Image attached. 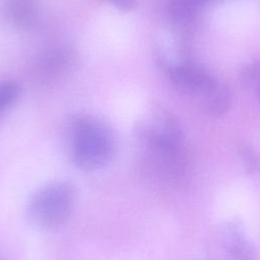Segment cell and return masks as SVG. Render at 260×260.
Returning a JSON list of instances; mask_svg holds the SVG:
<instances>
[{
	"label": "cell",
	"instance_id": "10",
	"mask_svg": "<svg viewBox=\"0 0 260 260\" xmlns=\"http://www.w3.org/2000/svg\"><path fill=\"white\" fill-rule=\"evenodd\" d=\"M21 93V86L14 80L0 81V117L13 104Z\"/></svg>",
	"mask_w": 260,
	"mask_h": 260
},
{
	"label": "cell",
	"instance_id": "4",
	"mask_svg": "<svg viewBox=\"0 0 260 260\" xmlns=\"http://www.w3.org/2000/svg\"><path fill=\"white\" fill-rule=\"evenodd\" d=\"M172 82L183 92L204 98L205 101L218 88L219 83L202 67L182 63L168 69Z\"/></svg>",
	"mask_w": 260,
	"mask_h": 260
},
{
	"label": "cell",
	"instance_id": "5",
	"mask_svg": "<svg viewBox=\"0 0 260 260\" xmlns=\"http://www.w3.org/2000/svg\"><path fill=\"white\" fill-rule=\"evenodd\" d=\"M39 14L38 0H4L3 19L11 27L26 30L34 26Z\"/></svg>",
	"mask_w": 260,
	"mask_h": 260
},
{
	"label": "cell",
	"instance_id": "8",
	"mask_svg": "<svg viewBox=\"0 0 260 260\" xmlns=\"http://www.w3.org/2000/svg\"><path fill=\"white\" fill-rule=\"evenodd\" d=\"M64 53L65 52L62 50H54L41 56L35 67L37 77L44 81L62 72L63 67L68 60V57Z\"/></svg>",
	"mask_w": 260,
	"mask_h": 260
},
{
	"label": "cell",
	"instance_id": "3",
	"mask_svg": "<svg viewBox=\"0 0 260 260\" xmlns=\"http://www.w3.org/2000/svg\"><path fill=\"white\" fill-rule=\"evenodd\" d=\"M76 200L74 186L66 181L49 183L28 199L25 214L34 226L52 231L63 226L69 219Z\"/></svg>",
	"mask_w": 260,
	"mask_h": 260
},
{
	"label": "cell",
	"instance_id": "9",
	"mask_svg": "<svg viewBox=\"0 0 260 260\" xmlns=\"http://www.w3.org/2000/svg\"><path fill=\"white\" fill-rule=\"evenodd\" d=\"M232 94L225 85L219 84L218 88L205 101V111L213 118L222 117L230 109Z\"/></svg>",
	"mask_w": 260,
	"mask_h": 260
},
{
	"label": "cell",
	"instance_id": "6",
	"mask_svg": "<svg viewBox=\"0 0 260 260\" xmlns=\"http://www.w3.org/2000/svg\"><path fill=\"white\" fill-rule=\"evenodd\" d=\"M221 236L224 252L232 260H256L254 245L241 225L235 222L226 223Z\"/></svg>",
	"mask_w": 260,
	"mask_h": 260
},
{
	"label": "cell",
	"instance_id": "14",
	"mask_svg": "<svg viewBox=\"0 0 260 260\" xmlns=\"http://www.w3.org/2000/svg\"><path fill=\"white\" fill-rule=\"evenodd\" d=\"M193 1H194L198 6H200V7L219 2V0H193Z\"/></svg>",
	"mask_w": 260,
	"mask_h": 260
},
{
	"label": "cell",
	"instance_id": "12",
	"mask_svg": "<svg viewBox=\"0 0 260 260\" xmlns=\"http://www.w3.org/2000/svg\"><path fill=\"white\" fill-rule=\"evenodd\" d=\"M240 152H241V156L244 160L246 168L250 172L253 171L256 167L257 159H256V155H255L253 149L251 148V146L248 144H242V146L240 148Z\"/></svg>",
	"mask_w": 260,
	"mask_h": 260
},
{
	"label": "cell",
	"instance_id": "2",
	"mask_svg": "<svg viewBox=\"0 0 260 260\" xmlns=\"http://www.w3.org/2000/svg\"><path fill=\"white\" fill-rule=\"evenodd\" d=\"M71 156L83 171H96L108 166L116 152L111 128L100 119L82 116L75 120L71 133Z\"/></svg>",
	"mask_w": 260,
	"mask_h": 260
},
{
	"label": "cell",
	"instance_id": "13",
	"mask_svg": "<svg viewBox=\"0 0 260 260\" xmlns=\"http://www.w3.org/2000/svg\"><path fill=\"white\" fill-rule=\"evenodd\" d=\"M117 9L123 12H128L134 9L137 4V0H107Z\"/></svg>",
	"mask_w": 260,
	"mask_h": 260
},
{
	"label": "cell",
	"instance_id": "7",
	"mask_svg": "<svg viewBox=\"0 0 260 260\" xmlns=\"http://www.w3.org/2000/svg\"><path fill=\"white\" fill-rule=\"evenodd\" d=\"M199 8L193 0H166L169 23L180 34H188L195 27Z\"/></svg>",
	"mask_w": 260,
	"mask_h": 260
},
{
	"label": "cell",
	"instance_id": "11",
	"mask_svg": "<svg viewBox=\"0 0 260 260\" xmlns=\"http://www.w3.org/2000/svg\"><path fill=\"white\" fill-rule=\"evenodd\" d=\"M240 82L243 88L259 91V62L254 61L245 65L240 71Z\"/></svg>",
	"mask_w": 260,
	"mask_h": 260
},
{
	"label": "cell",
	"instance_id": "1",
	"mask_svg": "<svg viewBox=\"0 0 260 260\" xmlns=\"http://www.w3.org/2000/svg\"><path fill=\"white\" fill-rule=\"evenodd\" d=\"M136 128L148 174L166 187L178 185L186 174L189 154L177 122L167 112L154 111Z\"/></svg>",
	"mask_w": 260,
	"mask_h": 260
}]
</instances>
